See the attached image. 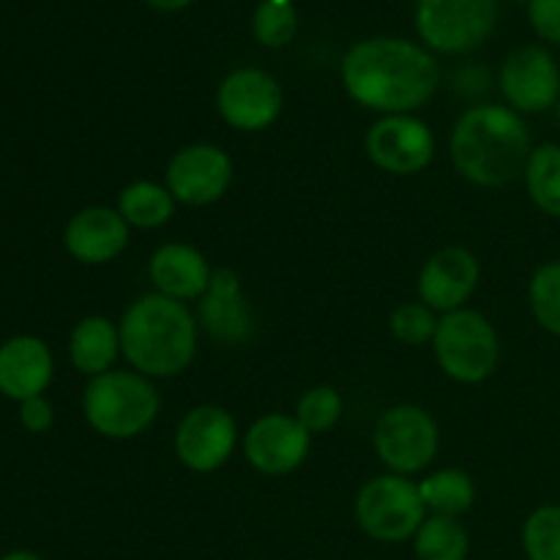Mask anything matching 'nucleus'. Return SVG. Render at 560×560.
Listing matches in <instances>:
<instances>
[{
  "label": "nucleus",
  "instance_id": "f257e3e1",
  "mask_svg": "<svg viewBox=\"0 0 560 560\" xmlns=\"http://www.w3.org/2000/svg\"><path fill=\"white\" fill-rule=\"evenodd\" d=\"M345 91L383 115H413L435 96L441 66L430 49L408 38H364L342 58Z\"/></svg>",
  "mask_w": 560,
  "mask_h": 560
},
{
  "label": "nucleus",
  "instance_id": "f03ea898",
  "mask_svg": "<svg viewBox=\"0 0 560 560\" xmlns=\"http://www.w3.org/2000/svg\"><path fill=\"white\" fill-rule=\"evenodd\" d=\"M448 151L463 178L498 189L523 178L534 145L520 113L501 104H476L454 124Z\"/></svg>",
  "mask_w": 560,
  "mask_h": 560
},
{
  "label": "nucleus",
  "instance_id": "7ed1b4c3",
  "mask_svg": "<svg viewBox=\"0 0 560 560\" xmlns=\"http://www.w3.org/2000/svg\"><path fill=\"white\" fill-rule=\"evenodd\" d=\"M120 353L145 377H173L197 355V323L184 301L162 293L140 295L118 323Z\"/></svg>",
  "mask_w": 560,
  "mask_h": 560
},
{
  "label": "nucleus",
  "instance_id": "393cba45",
  "mask_svg": "<svg viewBox=\"0 0 560 560\" xmlns=\"http://www.w3.org/2000/svg\"><path fill=\"white\" fill-rule=\"evenodd\" d=\"M528 295L536 323L560 337V260L536 268Z\"/></svg>",
  "mask_w": 560,
  "mask_h": 560
},
{
  "label": "nucleus",
  "instance_id": "473e14b6",
  "mask_svg": "<svg viewBox=\"0 0 560 560\" xmlns=\"http://www.w3.org/2000/svg\"><path fill=\"white\" fill-rule=\"evenodd\" d=\"M0 560H42V558L31 550H16V552H9V556H3Z\"/></svg>",
  "mask_w": 560,
  "mask_h": 560
},
{
  "label": "nucleus",
  "instance_id": "a211bd4d",
  "mask_svg": "<svg viewBox=\"0 0 560 560\" xmlns=\"http://www.w3.org/2000/svg\"><path fill=\"white\" fill-rule=\"evenodd\" d=\"M148 273L156 293L186 304L208 293L213 268L208 266L206 255L191 244H164L151 255Z\"/></svg>",
  "mask_w": 560,
  "mask_h": 560
},
{
  "label": "nucleus",
  "instance_id": "9d476101",
  "mask_svg": "<svg viewBox=\"0 0 560 560\" xmlns=\"http://www.w3.org/2000/svg\"><path fill=\"white\" fill-rule=\"evenodd\" d=\"M364 145L372 164L392 175H416L435 159V135L416 115H383Z\"/></svg>",
  "mask_w": 560,
  "mask_h": 560
},
{
  "label": "nucleus",
  "instance_id": "c756f323",
  "mask_svg": "<svg viewBox=\"0 0 560 560\" xmlns=\"http://www.w3.org/2000/svg\"><path fill=\"white\" fill-rule=\"evenodd\" d=\"M528 16L545 42L560 47V0H528Z\"/></svg>",
  "mask_w": 560,
  "mask_h": 560
},
{
  "label": "nucleus",
  "instance_id": "7c9ffc66",
  "mask_svg": "<svg viewBox=\"0 0 560 560\" xmlns=\"http://www.w3.org/2000/svg\"><path fill=\"white\" fill-rule=\"evenodd\" d=\"M20 419H22V427L31 432H47L49 427H52V405L47 402L44 397H33V399H25L22 402V410H20Z\"/></svg>",
  "mask_w": 560,
  "mask_h": 560
},
{
  "label": "nucleus",
  "instance_id": "b1692460",
  "mask_svg": "<svg viewBox=\"0 0 560 560\" xmlns=\"http://www.w3.org/2000/svg\"><path fill=\"white\" fill-rule=\"evenodd\" d=\"M523 178L536 208L550 217H560V145L556 142L536 145Z\"/></svg>",
  "mask_w": 560,
  "mask_h": 560
},
{
  "label": "nucleus",
  "instance_id": "f3484780",
  "mask_svg": "<svg viewBox=\"0 0 560 560\" xmlns=\"http://www.w3.org/2000/svg\"><path fill=\"white\" fill-rule=\"evenodd\" d=\"M63 241L74 260L85 262V266H104L126 252L129 224L120 217L118 208L91 206L69 219Z\"/></svg>",
  "mask_w": 560,
  "mask_h": 560
},
{
  "label": "nucleus",
  "instance_id": "0eeeda50",
  "mask_svg": "<svg viewBox=\"0 0 560 560\" xmlns=\"http://www.w3.org/2000/svg\"><path fill=\"white\" fill-rule=\"evenodd\" d=\"M498 22V0H416V27L443 55H463L487 42Z\"/></svg>",
  "mask_w": 560,
  "mask_h": 560
},
{
  "label": "nucleus",
  "instance_id": "39448f33",
  "mask_svg": "<svg viewBox=\"0 0 560 560\" xmlns=\"http://www.w3.org/2000/svg\"><path fill=\"white\" fill-rule=\"evenodd\" d=\"M432 350L441 370L465 386L485 383L501 361V339L495 326L481 312L465 306L438 320Z\"/></svg>",
  "mask_w": 560,
  "mask_h": 560
},
{
  "label": "nucleus",
  "instance_id": "4468645a",
  "mask_svg": "<svg viewBox=\"0 0 560 560\" xmlns=\"http://www.w3.org/2000/svg\"><path fill=\"white\" fill-rule=\"evenodd\" d=\"M312 435L295 416L266 413L246 430L244 457L266 476L293 474L310 457Z\"/></svg>",
  "mask_w": 560,
  "mask_h": 560
},
{
  "label": "nucleus",
  "instance_id": "4be33fe9",
  "mask_svg": "<svg viewBox=\"0 0 560 560\" xmlns=\"http://www.w3.org/2000/svg\"><path fill=\"white\" fill-rule=\"evenodd\" d=\"M421 501L427 512L441 514V517H459L468 512L476 501V485L465 470L443 468L419 481Z\"/></svg>",
  "mask_w": 560,
  "mask_h": 560
},
{
  "label": "nucleus",
  "instance_id": "1a4fd4ad",
  "mask_svg": "<svg viewBox=\"0 0 560 560\" xmlns=\"http://www.w3.org/2000/svg\"><path fill=\"white\" fill-rule=\"evenodd\" d=\"M233 184V159L224 148L211 142H191V145L175 151L170 159L164 186L175 202L202 208L222 200Z\"/></svg>",
  "mask_w": 560,
  "mask_h": 560
},
{
  "label": "nucleus",
  "instance_id": "dca6fc26",
  "mask_svg": "<svg viewBox=\"0 0 560 560\" xmlns=\"http://www.w3.org/2000/svg\"><path fill=\"white\" fill-rule=\"evenodd\" d=\"M200 323L222 345H246L255 337V312L233 268H217L200 299Z\"/></svg>",
  "mask_w": 560,
  "mask_h": 560
},
{
  "label": "nucleus",
  "instance_id": "2eb2a0df",
  "mask_svg": "<svg viewBox=\"0 0 560 560\" xmlns=\"http://www.w3.org/2000/svg\"><path fill=\"white\" fill-rule=\"evenodd\" d=\"M479 279L481 266L474 252L465 246H446L421 266L419 299L432 312L448 315L468 304V299L479 288Z\"/></svg>",
  "mask_w": 560,
  "mask_h": 560
},
{
  "label": "nucleus",
  "instance_id": "ddd939ff",
  "mask_svg": "<svg viewBox=\"0 0 560 560\" xmlns=\"http://www.w3.org/2000/svg\"><path fill=\"white\" fill-rule=\"evenodd\" d=\"M501 91L514 113H545L560 98L556 58L539 44L517 47L501 66Z\"/></svg>",
  "mask_w": 560,
  "mask_h": 560
},
{
  "label": "nucleus",
  "instance_id": "f8f14e48",
  "mask_svg": "<svg viewBox=\"0 0 560 560\" xmlns=\"http://www.w3.org/2000/svg\"><path fill=\"white\" fill-rule=\"evenodd\" d=\"M238 427L233 413L219 405H200L180 419L175 430V454L195 474H213L235 452Z\"/></svg>",
  "mask_w": 560,
  "mask_h": 560
},
{
  "label": "nucleus",
  "instance_id": "6ab92c4d",
  "mask_svg": "<svg viewBox=\"0 0 560 560\" xmlns=\"http://www.w3.org/2000/svg\"><path fill=\"white\" fill-rule=\"evenodd\" d=\"M52 381V353L36 337H14L0 348V392L9 399L42 397Z\"/></svg>",
  "mask_w": 560,
  "mask_h": 560
},
{
  "label": "nucleus",
  "instance_id": "bb28decb",
  "mask_svg": "<svg viewBox=\"0 0 560 560\" xmlns=\"http://www.w3.org/2000/svg\"><path fill=\"white\" fill-rule=\"evenodd\" d=\"M252 31L262 47H284L293 42L295 31H299V14L290 0H266L257 5Z\"/></svg>",
  "mask_w": 560,
  "mask_h": 560
},
{
  "label": "nucleus",
  "instance_id": "9b49d317",
  "mask_svg": "<svg viewBox=\"0 0 560 560\" xmlns=\"http://www.w3.org/2000/svg\"><path fill=\"white\" fill-rule=\"evenodd\" d=\"M282 85L262 69H235L217 91V109L238 131H262L282 115Z\"/></svg>",
  "mask_w": 560,
  "mask_h": 560
},
{
  "label": "nucleus",
  "instance_id": "aec40b11",
  "mask_svg": "<svg viewBox=\"0 0 560 560\" xmlns=\"http://www.w3.org/2000/svg\"><path fill=\"white\" fill-rule=\"evenodd\" d=\"M120 353V331L115 323L107 317L91 315L80 320L71 331L69 339V355L71 364L82 372V375L98 377L104 372L113 370L115 359Z\"/></svg>",
  "mask_w": 560,
  "mask_h": 560
},
{
  "label": "nucleus",
  "instance_id": "412c9836",
  "mask_svg": "<svg viewBox=\"0 0 560 560\" xmlns=\"http://www.w3.org/2000/svg\"><path fill=\"white\" fill-rule=\"evenodd\" d=\"M118 213L129 228L156 230L175 217V197L167 186L153 180H135L118 195Z\"/></svg>",
  "mask_w": 560,
  "mask_h": 560
},
{
  "label": "nucleus",
  "instance_id": "5701e85b",
  "mask_svg": "<svg viewBox=\"0 0 560 560\" xmlns=\"http://www.w3.org/2000/svg\"><path fill=\"white\" fill-rule=\"evenodd\" d=\"M413 552L419 560H465L470 552V536L457 517L430 514L416 530Z\"/></svg>",
  "mask_w": 560,
  "mask_h": 560
},
{
  "label": "nucleus",
  "instance_id": "a878e982",
  "mask_svg": "<svg viewBox=\"0 0 560 560\" xmlns=\"http://www.w3.org/2000/svg\"><path fill=\"white\" fill-rule=\"evenodd\" d=\"M528 560H560V506H539L523 525Z\"/></svg>",
  "mask_w": 560,
  "mask_h": 560
},
{
  "label": "nucleus",
  "instance_id": "423d86ee",
  "mask_svg": "<svg viewBox=\"0 0 560 560\" xmlns=\"http://www.w3.org/2000/svg\"><path fill=\"white\" fill-rule=\"evenodd\" d=\"M355 520L370 539L381 545H399L413 539L427 520L419 485L408 476L386 474L370 479L355 498Z\"/></svg>",
  "mask_w": 560,
  "mask_h": 560
},
{
  "label": "nucleus",
  "instance_id": "c85d7f7f",
  "mask_svg": "<svg viewBox=\"0 0 560 560\" xmlns=\"http://www.w3.org/2000/svg\"><path fill=\"white\" fill-rule=\"evenodd\" d=\"M435 328V312L427 304H421V301H405V304H399L397 310L392 312V317H388V331H392V337L397 339V342L410 345V348L432 342Z\"/></svg>",
  "mask_w": 560,
  "mask_h": 560
},
{
  "label": "nucleus",
  "instance_id": "2f4dec72",
  "mask_svg": "<svg viewBox=\"0 0 560 560\" xmlns=\"http://www.w3.org/2000/svg\"><path fill=\"white\" fill-rule=\"evenodd\" d=\"M145 3L156 11H180V9H186L191 0H145Z\"/></svg>",
  "mask_w": 560,
  "mask_h": 560
},
{
  "label": "nucleus",
  "instance_id": "6e6552de",
  "mask_svg": "<svg viewBox=\"0 0 560 560\" xmlns=\"http://www.w3.org/2000/svg\"><path fill=\"white\" fill-rule=\"evenodd\" d=\"M372 443L388 474L413 476L432 465L441 448V432L424 408L397 405L377 419Z\"/></svg>",
  "mask_w": 560,
  "mask_h": 560
},
{
  "label": "nucleus",
  "instance_id": "cd10ccee",
  "mask_svg": "<svg viewBox=\"0 0 560 560\" xmlns=\"http://www.w3.org/2000/svg\"><path fill=\"white\" fill-rule=\"evenodd\" d=\"M345 399L334 386H315L299 399L295 405V419L304 424L310 435L328 432L339 419H342Z\"/></svg>",
  "mask_w": 560,
  "mask_h": 560
},
{
  "label": "nucleus",
  "instance_id": "20e7f679",
  "mask_svg": "<svg viewBox=\"0 0 560 560\" xmlns=\"http://www.w3.org/2000/svg\"><path fill=\"white\" fill-rule=\"evenodd\" d=\"M162 399L151 377L135 370H109L93 377L82 397L85 419L109 441H131L156 421Z\"/></svg>",
  "mask_w": 560,
  "mask_h": 560
},
{
  "label": "nucleus",
  "instance_id": "72a5a7b5",
  "mask_svg": "<svg viewBox=\"0 0 560 560\" xmlns=\"http://www.w3.org/2000/svg\"><path fill=\"white\" fill-rule=\"evenodd\" d=\"M556 107H558V118H560V98H558V104H556Z\"/></svg>",
  "mask_w": 560,
  "mask_h": 560
}]
</instances>
